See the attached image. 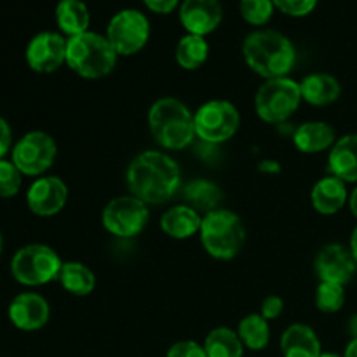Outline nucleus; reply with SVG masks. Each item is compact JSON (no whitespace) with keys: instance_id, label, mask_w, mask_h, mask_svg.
<instances>
[{"instance_id":"nucleus-9","label":"nucleus","mask_w":357,"mask_h":357,"mask_svg":"<svg viewBox=\"0 0 357 357\" xmlns=\"http://www.w3.org/2000/svg\"><path fill=\"white\" fill-rule=\"evenodd\" d=\"M58 155L54 138L44 131H30L21 136L10 150V160L23 176H44Z\"/></svg>"},{"instance_id":"nucleus-25","label":"nucleus","mask_w":357,"mask_h":357,"mask_svg":"<svg viewBox=\"0 0 357 357\" xmlns=\"http://www.w3.org/2000/svg\"><path fill=\"white\" fill-rule=\"evenodd\" d=\"M58 281L61 282L63 289L70 295L87 296L96 288V275L87 265L80 261H66L63 264Z\"/></svg>"},{"instance_id":"nucleus-41","label":"nucleus","mask_w":357,"mask_h":357,"mask_svg":"<svg viewBox=\"0 0 357 357\" xmlns=\"http://www.w3.org/2000/svg\"><path fill=\"white\" fill-rule=\"evenodd\" d=\"M2 250H3V237H2V232H0V255H2Z\"/></svg>"},{"instance_id":"nucleus-30","label":"nucleus","mask_w":357,"mask_h":357,"mask_svg":"<svg viewBox=\"0 0 357 357\" xmlns=\"http://www.w3.org/2000/svg\"><path fill=\"white\" fill-rule=\"evenodd\" d=\"M239 9L246 23L253 26H264L271 21L275 6L272 0H241Z\"/></svg>"},{"instance_id":"nucleus-4","label":"nucleus","mask_w":357,"mask_h":357,"mask_svg":"<svg viewBox=\"0 0 357 357\" xmlns=\"http://www.w3.org/2000/svg\"><path fill=\"white\" fill-rule=\"evenodd\" d=\"M117 58L108 38L96 31L66 38V65L82 79H103L115 68Z\"/></svg>"},{"instance_id":"nucleus-24","label":"nucleus","mask_w":357,"mask_h":357,"mask_svg":"<svg viewBox=\"0 0 357 357\" xmlns=\"http://www.w3.org/2000/svg\"><path fill=\"white\" fill-rule=\"evenodd\" d=\"M183 199L185 204L194 208L195 211L204 216L208 213L215 211V209H220V204L223 201V192L213 181L197 178V180H192L190 183L185 185Z\"/></svg>"},{"instance_id":"nucleus-32","label":"nucleus","mask_w":357,"mask_h":357,"mask_svg":"<svg viewBox=\"0 0 357 357\" xmlns=\"http://www.w3.org/2000/svg\"><path fill=\"white\" fill-rule=\"evenodd\" d=\"M272 2H274L275 9L281 10L282 14L302 17L312 13L319 0H272Z\"/></svg>"},{"instance_id":"nucleus-31","label":"nucleus","mask_w":357,"mask_h":357,"mask_svg":"<svg viewBox=\"0 0 357 357\" xmlns=\"http://www.w3.org/2000/svg\"><path fill=\"white\" fill-rule=\"evenodd\" d=\"M23 174L14 166L13 160H0V199H10L20 192Z\"/></svg>"},{"instance_id":"nucleus-19","label":"nucleus","mask_w":357,"mask_h":357,"mask_svg":"<svg viewBox=\"0 0 357 357\" xmlns=\"http://www.w3.org/2000/svg\"><path fill=\"white\" fill-rule=\"evenodd\" d=\"M202 223V215L187 204H178L164 211L160 216V230L171 239L185 241L199 234Z\"/></svg>"},{"instance_id":"nucleus-23","label":"nucleus","mask_w":357,"mask_h":357,"mask_svg":"<svg viewBox=\"0 0 357 357\" xmlns=\"http://www.w3.org/2000/svg\"><path fill=\"white\" fill-rule=\"evenodd\" d=\"M54 17L58 28L66 38L89 31L91 14L84 0H59Z\"/></svg>"},{"instance_id":"nucleus-10","label":"nucleus","mask_w":357,"mask_h":357,"mask_svg":"<svg viewBox=\"0 0 357 357\" xmlns=\"http://www.w3.org/2000/svg\"><path fill=\"white\" fill-rule=\"evenodd\" d=\"M149 204L135 195H121L108 202L101 213L105 230L119 239H131L142 234L149 225Z\"/></svg>"},{"instance_id":"nucleus-1","label":"nucleus","mask_w":357,"mask_h":357,"mask_svg":"<svg viewBox=\"0 0 357 357\" xmlns=\"http://www.w3.org/2000/svg\"><path fill=\"white\" fill-rule=\"evenodd\" d=\"M126 181L131 195L145 204H164L181 188V171L171 155L159 150H146L131 160Z\"/></svg>"},{"instance_id":"nucleus-22","label":"nucleus","mask_w":357,"mask_h":357,"mask_svg":"<svg viewBox=\"0 0 357 357\" xmlns=\"http://www.w3.org/2000/svg\"><path fill=\"white\" fill-rule=\"evenodd\" d=\"M302 100L312 107H328L335 103L342 94V86L337 77L330 73H310L300 82Z\"/></svg>"},{"instance_id":"nucleus-29","label":"nucleus","mask_w":357,"mask_h":357,"mask_svg":"<svg viewBox=\"0 0 357 357\" xmlns=\"http://www.w3.org/2000/svg\"><path fill=\"white\" fill-rule=\"evenodd\" d=\"M345 303V289L337 282L321 281L316 289V307L324 314H337Z\"/></svg>"},{"instance_id":"nucleus-14","label":"nucleus","mask_w":357,"mask_h":357,"mask_svg":"<svg viewBox=\"0 0 357 357\" xmlns=\"http://www.w3.org/2000/svg\"><path fill=\"white\" fill-rule=\"evenodd\" d=\"M9 321L21 331H37L47 324L51 317L47 300L33 291L20 293L13 298L7 309Z\"/></svg>"},{"instance_id":"nucleus-35","label":"nucleus","mask_w":357,"mask_h":357,"mask_svg":"<svg viewBox=\"0 0 357 357\" xmlns=\"http://www.w3.org/2000/svg\"><path fill=\"white\" fill-rule=\"evenodd\" d=\"M10 150H13V129L9 122L0 115V160L6 159Z\"/></svg>"},{"instance_id":"nucleus-6","label":"nucleus","mask_w":357,"mask_h":357,"mask_svg":"<svg viewBox=\"0 0 357 357\" xmlns=\"http://www.w3.org/2000/svg\"><path fill=\"white\" fill-rule=\"evenodd\" d=\"M63 261L52 248L45 244H28L20 248L10 260L14 281L28 288L49 284L59 278Z\"/></svg>"},{"instance_id":"nucleus-27","label":"nucleus","mask_w":357,"mask_h":357,"mask_svg":"<svg viewBox=\"0 0 357 357\" xmlns=\"http://www.w3.org/2000/svg\"><path fill=\"white\" fill-rule=\"evenodd\" d=\"M202 347L208 357H243L244 354V345L237 331L227 326L209 331Z\"/></svg>"},{"instance_id":"nucleus-40","label":"nucleus","mask_w":357,"mask_h":357,"mask_svg":"<svg viewBox=\"0 0 357 357\" xmlns=\"http://www.w3.org/2000/svg\"><path fill=\"white\" fill-rule=\"evenodd\" d=\"M319 357H344V356H338V354H333V352H323Z\"/></svg>"},{"instance_id":"nucleus-17","label":"nucleus","mask_w":357,"mask_h":357,"mask_svg":"<svg viewBox=\"0 0 357 357\" xmlns=\"http://www.w3.org/2000/svg\"><path fill=\"white\" fill-rule=\"evenodd\" d=\"M349 201V192L345 181L340 178L328 174V176L321 178L310 192V202L312 208L321 215H337L345 202Z\"/></svg>"},{"instance_id":"nucleus-21","label":"nucleus","mask_w":357,"mask_h":357,"mask_svg":"<svg viewBox=\"0 0 357 357\" xmlns=\"http://www.w3.org/2000/svg\"><path fill=\"white\" fill-rule=\"evenodd\" d=\"M335 142H337L335 129L323 121L303 122L293 132V143L302 153H319L331 150Z\"/></svg>"},{"instance_id":"nucleus-13","label":"nucleus","mask_w":357,"mask_h":357,"mask_svg":"<svg viewBox=\"0 0 357 357\" xmlns=\"http://www.w3.org/2000/svg\"><path fill=\"white\" fill-rule=\"evenodd\" d=\"M68 201V187L58 176H40L26 192V206L37 216H54Z\"/></svg>"},{"instance_id":"nucleus-26","label":"nucleus","mask_w":357,"mask_h":357,"mask_svg":"<svg viewBox=\"0 0 357 357\" xmlns=\"http://www.w3.org/2000/svg\"><path fill=\"white\" fill-rule=\"evenodd\" d=\"M209 56V44L206 37L201 35H192L187 33L178 40L176 51H174V58L176 63L183 70H197L208 61Z\"/></svg>"},{"instance_id":"nucleus-3","label":"nucleus","mask_w":357,"mask_h":357,"mask_svg":"<svg viewBox=\"0 0 357 357\" xmlns=\"http://www.w3.org/2000/svg\"><path fill=\"white\" fill-rule=\"evenodd\" d=\"M149 128L164 150H183L197 138L194 114L178 98H160L150 107Z\"/></svg>"},{"instance_id":"nucleus-39","label":"nucleus","mask_w":357,"mask_h":357,"mask_svg":"<svg viewBox=\"0 0 357 357\" xmlns=\"http://www.w3.org/2000/svg\"><path fill=\"white\" fill-rule=\"evenodd\" d=\"M349 250H351L352 257H354V260L357 264V227H356L354 232H352V236H351V246H349Z\"/></svg>"},{"instance_id":"nucleus-5","label":"nucleus","mask_w":357,"mask_h":357,"mask_svg":"<svg viewBox=\"0 0 357 357\" xmlns=\"http://www.w3.org/2000/svg\"><path fill=\"white\" fill-rule=\"evenodd\" d=\"M202 248L216 260H232L246 243V229L237 213L220 208L202 216L199 230Z\"/></svg>"},{"instance_id":"nucleus-12","label":"nucleus","mask_w":357,"mask_h":357,"mask_svg":"<svg viewBox=\"0 0 357 357\" xmlns=\"http://www.w3.org/2000/svg\"><path fill=\"white\" fill-rule=\"evenodd\" d=\"M24 58L33 72H56L66 63V37L56 31H40L28 42Z\"/></svg>"},{"instance_id":"nucleus-28","label":"nucleus","mask_w":357,"mask_h":357,"mask_svg":"<svg viewBox=\"0 0 357 357\" xmlns=\"http://www.w3.org/2000/svg\"><path fill=\"white\" fill-rule=\"evenodd\" d=\"M237 335H239L244 349L264 351L271 342V326H268V321L264 319L260 314H250L241 319L239 326H237Z\"/></svg>"},{"instance_id":"nucleus-18","label":"nucleus","mask_w":357,"mask_h":357,"mask_svg":"<svg viewBox=\"0 0 357 357\" xmlns=\"http://www.w3.org/2000/svg\"><path fill=\"white\" fill-rule=\"evenodd\" d=\"M328 171L345 183L357 181V135H345L328 153Z\"/></svg>"},{"instance_id":"nucleus-20","label":"nucleus","mask_w":357,"mask_h":357,"mask_svg":"<svg viewBox=\"0 0 357 357\" xmlns=\"http://www.w3.org/2000/svg\"><path fill=\"white\" fill-rule=\"evenodd\" d=\"M282 357H319L321 340L316 331L303 323H295L281 337Z\"/></svg>"},{"instance_id":"nucleus-2","label":"nucleus","mask_w":357,"mask_h":357,"mask_svg":"<svg viewBox=\"0 0 357 357\" xmlns=\"http://www.w3.org/2000/svg\"><path fill=\"white\" fill-rule=\"evenodd\" d=\"M243 56L250 70L272 80L288 77L295 66L296 49L281 31L257 30L244 38Z\"/></svg>"},{"instance_id":"nucleus-33","label":"nucleus","mask_w":357,"mask_h":357,"mask_svg":"<svg viewBox=\"0 0 357 357\" xmlns=\"http://www.w3.org/2000/svg\"><path fill=\"white\" fill-rule=\"evenodd\" d=\"M166 357H208V354H206L204 347L199 345L197 342L181 340L171 345Z\"/></svg>"},{"instance_id":"nucleus-37","label":"nucleus","mask_w":357,"mask_h":357,"mask_svg":"<svg viewBox=\"0 0 357 357\" xmlns=\"http://www.w3.org/2000/svg\"><path fill=\"white\" fill-rule=\"evenodd\" d=\"M344 357H357V337L349 342V345L345 347Z\"/></svg>"},{"instance_id":"nucleus-34","label":"nucleus","mask_w":357,"mask_h":357,"mask_svg":"<svg viewBox=\"0 0 357 357\" xmlns=\"http://www.w3.org/2000/svg\"><path fill=\"white\" fill-rule=\"evenodd\" d=\"M282 310H284V302H282L281 296L268 295L267 298H264V302H261L260 312H258V314H260L264 319L274 321V319H278L279 316H281Z\"/></svg>"},{"instance_id":"nucleus-11","label":"nucleus","mask_w":357,"mask_h":357,"mask_svg":"<svg viewBox=\"0 0 357 357\" xmlns=\"http://www.w3.org/2000/svg\"><path fill=\"white\" fill-rule=\"evenodd\" d=\"M105 37L119 56H132L149 42L150 21L142 10L122 9L110 17Z\"/></svg>"},{"instance_id":"nucleus-15","label":"nucleus","mask_w":357,"mask_h":357,"mask_svg":"<svg viewBox=\"0 0 357 357\" xmlns=\"http://www.w3.org/2000/svg\"><path fill=\"white\" fill-rule=\"evenodd\" d=\"M316 274L321 281L324 282H337V284L345 286L356 274L357 264L352 257L351 250H347L342 244H328L317 253Z\"/></svg>"},{"instance_id":"nucleus-16","label":"nucleus","mask_w":357,"mask_h":357,"mask_svg":"<svg viewBox=\"0 0 357 357\" xmlns=\"http://www.w3.org/2000/svg\"><path fill=\"white\" fill-rule=\"evenodd\" d=\"M223 20V7L220 0H181L180 21L187 33H213Z\"/></svg>"},{"instance_id":"nucleus-38","label":"nucleus","mask_w":357,"mask_h":357,"mask_svg":"<svg viewBox=\"0 0 357 357\" xmlns=\"http://www.w3.org/2000/svg\"><path fill=\"white\" fill-rule=\"evenodd\" d=\"M349 208H351L352 215L357 218V187L349 194Z\"/></svg>"},{"instance_id":"nucleus-8","label":"nucleus","mask_w":357,"mask_h":357,"mask_svg":"<svg viewBox=\"0 0 357 357\" xmlns=\"http://www.w3.org/2000/svg\"><path fill=\"white\" fill-rule=\"evenodd\" d=\"M241 126V114L227 100H211L195 110V136L208 145H222L234 138Z\"/></svg>"},{"instance_id":"nucleus-7","label":"nucleus","mask_w":357,"mask_h":357,"mask_svg":"<svg viewBox=\"0 0 357 357\" xmlns=\"http://www.w3.org/2000/svg\"><path fill=\"white\" fill-rule=\"evenodd\" d=\"M302 101L300 82L281 77L261 84L255 96V110L267 124H282L298 110Z\"/></svg>"},{"instance_id":"nucleus-36","label":"nucleus","mask_w":357,"mask_h":357,"mask_svg":"<svg viewBox=\"0 0 357 357\" xmlns=\"http://www.w3.org/2000/svg\"><path fill=\"white\" fill-rule=\"evenodd\" d=\"M143 3L155 14H169L180 6V0H143Z\"/></svg>"}]
</instances>
